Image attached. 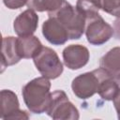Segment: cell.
Returning <instances> with one entry per match:
<instances>
[{
	"label": "cell",
	"mask_w": 120,
	"mask_h": 120,
	"mask_svg": "<svg viewBox=\"0 0 120 120\" xmlns=\"http://www.w3.org/2000/svg\"><path fill=\"white\" fill-rule=\"evenodd\" d=\"M51 82L45 77H38L28 82L22 90L27 109L36 114L46 112L51 103Z\"/></svg>",
	"instance_id": "6da1fadb"
},
{
	"label": "cell",
	"mask_w": 120,
	"mask_h": 120,
	"mask_svg": "<svg viewBox=\"0 0 120 120\" xmlns=\"http://www.w3.org/2000/svg\"><path fill=\"white\" fill-rule=\"evenodd\" d=\"M49 17H55L67 29L69 39H79L85 30L86 16L76 7L65 2L63 7Z\"/></svg>",
	"instance_id": "7a4b0ae2"
},
{
	"label": "cell",
	"mask_w": 120,
	"mask_h": 120,
	"mask_svg": "<svg viewBox=\"0 0 120 120\" xmlns=\"http://www.w3.org/2000/svg\"><path fill=\"white\" fill-rule=\"evenodd\" d=\"M106 74L108 73L99 68L91 72H85L75 77L71 82L73 94L81 99H86L93 97L98 93L100 82Z\"/></svg>",
	"instance_id": "3957f363"
},
{
	"label": "cell",
	"mask_w": 120,
	"mask_h": 120,
	"mask_svg": "<svg viewBox=\"0 0 120 120\" xmlns=\"http://www.w3.org/2000/svg\"><path fill=\"white\" fill-rule=\"evenodd\" d=\"M84 33L90 44L100 46L113 36V28L104 21L98 12H96L86 15Z\"/></svg>",
	"instance_id": "277c9868"
},
{
	"label": "cell",
	"mask_w": 120,
	"mask_h": 120,
	"mask_svg": "<svg viewBox=\"0 0 120 120\" xmlns=\"http://www.w3.org/2000/svg\"><path fill=\"white\" fill-rule=\"evenodd\" d=\"M46 112L55 120H77L80 117L78 109L69 101L63 90H56L52 93L51 103Z\"/></svg>",
	"instance_id": "5b68a950"
},
{
	"label": "cell",
	"mask_w": 120,
	"mask_h": 120,
	"mask_svg": "<svg viewBox=\"0 0 120 120\" xmlns=\"http://www.w3.org/2000/svg\"><path fill=\"white\" fill-rule=\"evenodd\" d=\"M33 59L37 69L49 80L56 79L63 73L62 62L55 51L49 47H42L39 53Z\"/></svg>",
	"instance_id": "8992f818"
},
{
	"label": "cell",
	"mask_w": 120,
	"mask_h": 120,
	"mask_svg": "<svg viewBox=\"0 0 120 120\" xmlns=\"http://www.w3.org/2000/svg\"><path fill=\"white\" fill-rule=\"evenodd\" d=\"M1 112L0 117L4 120L8 119H28L26 112L20 110V103L17 95L8 89H4L0 93Z\"/></svg>",
	"instance_id": "52a82bcc"
},
{
	"label": "cell",
	"mask_w": 120,
	"mask_h": 120,
	"mask_svg": "<svg viewBox=\"0 0 120 120\" xmlns=\"http://www.w3.org/2000/svg\"><path fill=\"white\" fill-rule=\"evenodd\" d=\"M90 53L86 47L80 44H71L63 51V60L65 66L72 70L80 69L89 61Z\"/></svg>",
	"instance_id": "ba28073f"
},
{
	"label": "cell",
	"mask_w": 120,
	"mask_h": 120,
	"mask_svg": "<svg viewBox=\"0 0 120 120\" xmlns=\"http://www.w3.org/2000/svg\"><path fill=\"white\" fill-rule=\"evenodd\" d=\"M42 35L52 45H63L69 39L67 29L55 17H49L43 22Z\"/></svg>",
	"instance_id": "9c48e42d"
},
{
	"label": "cell",
	"mask_w": 120,
	"mask_h": 120,
	"mask_svg": "<svg viewBox=\"0 0 120 120\" xmlns=\"http://www.w3.org/2000/svg\"><path fill=\"white\" fill-rule=\"evenodd\" d=\"M38 25V16L33 9H26L20 13L13 22L15 33L19 37L32 36Z\"/></svg>",
	"instance_id": "30bf717a"
},
{
	"label": "cell",
	"mask_w": 120,
	"mask_h": 120,
	"mask_svg": "<svg viewBox=\"0 0 120 120\" xmlns=\"http://www.w3.org/2000/svg\"><path fill=\"white\" fill-rule=\"evenodd\" d=\"M22 57L19 54L17 48V38L4 37L2 39V60H1V72L5 68L13 66L20 62Z\"/></svg>",
	"instance_id": "8fae6325"
},
{
	"label": "cell",
	"mask_w": 120,
	"mask_h": 120,
	"mask_svg": "<svg viewBox=\"0 0 120 120\" xmlns=\"http://www.w3.org/2000/svg\"><path fill=\"white\" fill-rule=\"evenodd\" d=\"M40 40L35 36L17 38V48L22 58H35L42 49Z\"/></svg>",
	"instance_id": "7c38bea8"
},
{
	"label": "cell",
	"mask_w": 120,
	"mask_h": 120,
	"mask_svg": "<svg viewBox=\"0 0 120 120\" xmlns=\"http://www.w3.org/2000/svg\"><path fill=\"white\" fill-rule=\"evenodd\" d=\"M99 68L112 77L120 73V47H114L107 52L99 61Z\"/></svg>",
	"instance_id": "4fadbf2b"
},
{
	"label": "cell",
	"mask_w": 120,
	"mask_h": 120,
	"mask_svg": "<svg viewBox=\"0 0 120 120\" xmlns=\"http://www.w3.org/2000/svg\"><path fill=\"white\" fill-rule=\"evenodd\" d=\"M119 90L120 88L114 78L109 74H106L100 82L98 94L105 100H112L118 94Z\"/></svg>",
	"instance_id": "5bb4252c"
},
{
	"label": "cell",
	"mask_w": 120,
	"mask_h": 120,
	"mask_svg": "<svg viewBox=\"0 0 120 120\" xmlns=\"http://www.w3.org/2000/svg\"><path fill=\"white\" fill-rule=\"evenodd\" d=\"M76 8L86 15L98 12L102 8V0H77Z\"/></svg>",
	"instance_id": "9a60e30c"
},
{
	"label": "cell",
	"mask_w": 120,
	"mask_h": 120,
	"mask_svg": "<svg viewBox=\"0 0 120 120\" xmlns=\"http://www.w3.org/2000/svg\"><path fill=\"white\" fill-rule=\"evenodd\" d=\"M101 9L110 15L119 17L120 16V0H102Z\"/></svg>",
	"instance_id": "2e32d148"
},
{
	"label": "cell",
	"mask_w": 120,
	"mask_h": 120,
	"mask_svg": "<svg viewBox=\"0 0 120 120\" xmlns=\"http://www.w3.org/2000/svg\"><path fill=\"white\" fill-rule=\"evenodd\" d=\"M66 0H42L43 11H47L48 15H53L65 4Z\"/></svg>",
	"instance_id": "e0dca14e"
},
{
	"label": "cell",
	"mask_w": 120,
	"mask_h": 120,
	"mask_svg": "<svg viewBox=\"0 0 120 120\" xmlns=\"http://www.w3.org/2000/svg\"><path fill=\"white\" fill-rule=\"evenodd\" d=\"M5 6L9 9H17L22 7H23L27 0H3Z\"/></svg>",
	"instance_id": "ac0fdd59"
},
{
	"label": "cell",
	"mask_w": 120,
	"mask_h": 120,
	"mask_svg": "<svg viewBox=\"0 0 120 120\" xmlns=\"http://www.w3.org/2000/svg\"><path fill=\"white\" fill-rule=\"evenodd\" d=\"M26 5L30 9H33L38 12H43L42 0H27Z\"/></svg>",
	"instance_id": "d6986e66"
},
{
	"label": "cell",
	"mask_w": 120,
	"mask_h": 120,
	"mask_svg": "<svg viewBox=\"0 0 120 120\" xmlns=\"http://www.w3.org/2000/svg\"><path fill=\"white\" fill-rule=\"evenodd\" d=\"M113 35L115 38L120 39V16L116 17V19L113 22Z\"/></svg>",
	"instance_id": "ffe728a7"
},
{
	"label": "cell",
	"mask_w": 120,
	"mask_h": 120,
	"mask_svg": "<svg viewBox=\"0 0 120 120\" xmlns=\"http://www.w3.org/2000/svg\"><path fill=\"white\" fill-rule=\"evenodd\" d=\"M112 101H113V105H114V108L117 112V117H118V119H120V90H119L118 94L115 96V98L112 99Z\"/></svg>",
	"instance_id": "44dd1931"
},
{
	"label": "cell",
	"mask_w": 120,
	"mask_h": 120,
	"mask_svg": "<svg viewBox=\"0 0 120 120\" xmlns=\"http://www.w3.org/2000/svg\"><path fill=\"white\" fill-rule=\"evenodd\" d=\"M114 78V80L116 81V82H117V84H118V86H119V88H120V73L118 74V75H116L115 77H113Z\"/></svg>",
	"instance_id": "7402d4cb"
}]
</instances>
